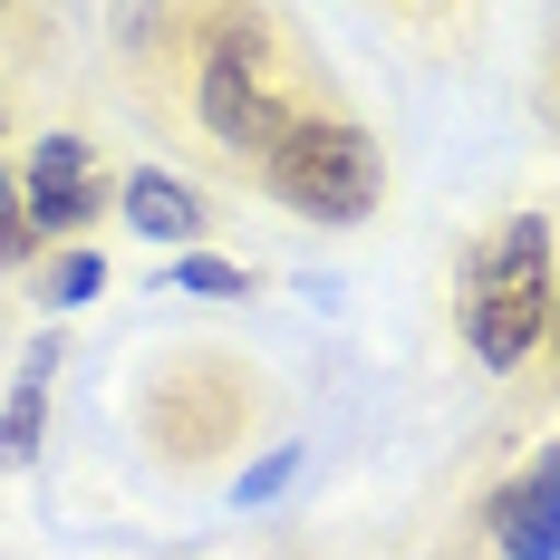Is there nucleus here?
Here are the masks:
<instances>
[{"mask_svg":"<svg viewBox=\"0 0 560 560\" xmlns=\"http://www.w3.org/2000/svg\"><path fill=\"white\" fill-rule=\"evenodd\" d=\"M551 97H560V78H551Z\"/></svg>","mask_w":560,"mask_h":560,"instance_id":"nucleus-16","label":"nucleus"},{"mask_svg":"<svg viewBox=\"0 0 560 560\" xmlns=\"http://www.w3.org/2000/svg\"><path fill=\"white\" fill-rule=\"evenodd\" d=\"M116 213L145 232V242H203V223H213V213H203V194H184V184L155 174V165L116 184Z\"/></svg>","mask_w":560,"mask_h":560,"instance_id":"nucleus-7","label":"nucleus"},{"mask_svg":"<svg viewBox=\"0 0 560 560\" xmlns=\"http://www.w3.org/2000/svg\"><path fill=\"white\" fill-rule=\"evenodd\" d=\"M560 280H551V213H512L493 242H474L464 261V348L474 368L512 377L541 338H551Z\"/></svg>","mask_w":560,"mask_h":560,"instance_id":"nucleus-3","label":"nucleus"},{"mask_svg":"<svg viewBox=\"0 0 560 560\" xmlns=\"http://www.w3.org/2000/svg\"><path fill=\"white\" fill-rule=\"evenodd\" d=\"M136 406H145L136 425H145V454H155V464L213 474V464H232V454L261 435L271 387H261V368L232 358V348H174V358L145 368V396H136Z\"/></svg>","mask_w":560,"mask_h":560,"instance_id":"nucleus-2","label":"nucleus"},{"mask_svg":"<svg viewBox=\"0 0 560 560\" xmlns=\"http://www.w3.org/2000/svg\"><path fill=\"white\" fill-rule=\"evenodd\" d=\"M425 10H445V0H425Z\"/></svg>","mask_w":560,"mask_h":560,"instance_id":"nucleus-15","label":"nucleus"},{"mask_svg":"<svg viewBox=\"0 0 560 560\" xmlns=\"http://www.w3.org/2000/svg\"><path fill=\"white\" fill-rule=\"evenodd\" d=\"M290 464H300V454H271V464H261L252 483H232V503H271L280 483H290Z\"/></svg>","mask_w":560,"mask_h":560,"instance_id":"nucleus-12","label":"nucleus"},{"mask_svg":"<svg viewBox=\"0 0 560 560\" xmlns=\"http://www.w3.org/2000/svg\"><path fill=\"white\" fill-rule=\"evenodd\" d=\"M184 290H203V300H242V290H252V271H232V261H184Z\"/></svg>","mask_w":560,"mask_h":560,"instance_id":"nucleus-11","label":"nucleus"},{"mask_svg":"<svg viewBox=\"0 0 560 560\" xmlns=\"http://www.w3.org/2000/svg\"><path fill=\"white\" fill-rule=\"evenodd\" d=\"M261 194H271L280 213L329 223V232L338 223H368V213L387 203V155H377V136H368L358 116L310 107L271 155H261Z\"/></svg>","mask_w":560,"mask_h":560,"instance_id":"nucleus-4","label":"nucleus"},{"mask_svg":"<svg viewBox=\"0 0 560 560\" xmlns=\"http://www.w3.org/2000/svg\"><path fill=\"white\" fill-rule=\"evenodd\" d=\"M39 406H49V348L30 358V377L10 387V416H0V464H30L39 454Z\"/></svg>","mask_w":560,"mask_h":560,"instance_id":"nucleus-8","label":"nucleus"},{"mask_svg":"<svg viewBox=\"0 0 560 560\" xmlns=\"http://www.w3.org/2000/svg\"><path fill=\"white\" fill-rule=\"evenodd\" d=\"M39 290H49V300H97V290H107V261H97V252H68Z\"/></svg>","mask_w":560,"mask_h":560,"instance_id":"nucleus-10","label":"nucleus"},{"mask_svg":"<svg viewBox=\"0 0 560 560\" xmlns=\"http://www.w3.org/2000/svg\"><path fill=\"white\" fill-rule=\"evenodd\" d=\"M551 358H560V310H551Z\"/></svg>","mask_w":560,"mask_h":560,"instance_id":"nucleus-14","label":"nucleus"},{"mask_svg":"<svg viewBox=\"0 0 560 560\" xmlns=\"http://www.w3.org/2000/svg\"><path fill=\"white\" fill-rule=\"evenodd\" d=\"M39 252V232H30V213H20V174L0 165V261H30Z\"/></svg>","mask_w":560,"mask_h":560,"instance_id":"nucleus-9","label":"nucleus"},{"mask_svg":"<svg viewBox=\"0 0 560 560\" xmlns=\"http://www.w3.org/2000/svg\"><path fill=\"white\" fill-rule=\"evenodd\" d=\"M0 136H10V88H0Z\"/></svg>","mask_w":560,"mask_h":560,"instance_id":"nucleus-13","label":"nucleus"},{"mask_svg":"<svg viewBox=\"0 0 560 560\" xmlns=\"http://www.w3.org/2000/svg\"><path fill=\"white\" fill-rule=\"evenodd\" d=\"M483 532L503 541V560H560V454L512 474L503 493L483 503Z\"/></svg>","mask_w":560,"mask_h":560,"instance_id":"nucleus-6","label":"nucleus"},{"mask_svg":"<svg viewBox=\"0 0 560 560\" xmlns=\"http://www.w3.org/2000/svg\"><path fill=\"white\" fill-rule=\"evenodd\" d=\"M145 107L203 165L261 174L280 136L310 107H329L319 68L280 30L271 0H155V49H145Z\"/></svg>","mask_w":560,"mask_h":560,"instance_id":"nucleus-1","label":"nucleus"},{"mask_svg":"<svg viewBox=\"0 0 560 560\" xmlns=\"http://www.w3.org/2000/svg\"><path fill=\"white\" fill-rule=\"evenodd\" d=\"M20 213L39 242H88V223L107 213V174H97V145L88 136H49L30 165H20Z\"/></svg>","mask_w":560,"mask_h":560,"instance_id":"nucleus-5","label":"nucleus"}]
</instances>
